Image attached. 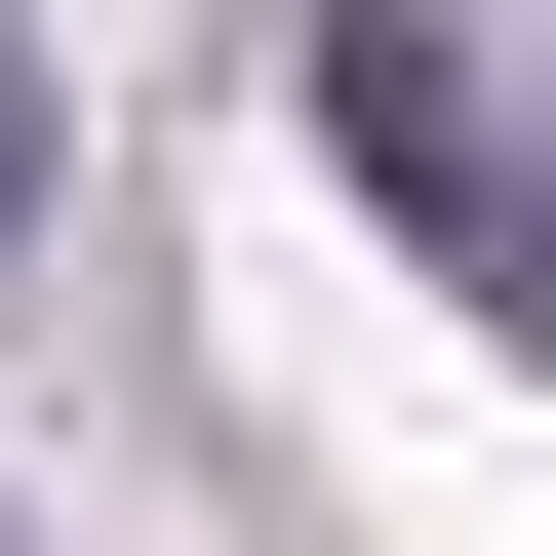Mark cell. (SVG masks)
I'll return each instance as SVG.
<instances>
[{
	"instance_id": "1",
	"label": "cell",
	"mask_w": 556,
	"mask_h": 556,
	"mask_svg": "<svg viewBox=\"0 0 556 556\" xmlns=\"http://www.w3.org/2000/svg\"><path fill=\"white\" fill-rule=\"evenodd\" d=\"M318 160H358V199H397V239H438V278H477V318H517V358H556V119H517V80H477L438 0H318Z\"/></svg>"
},
{
	"instance_id": "2",
	"label": "cell",
	"mask_w": 556,
	"mask_h": 556,
	"mask_svg": "<svg viewBox=\"0 0 556 556\" xmlns=\"http://www.w3.org/2000/svg\"><path fill=\"white\" fill-rule=\"evenodd\" d=\"M40 160H80V119H40V40H0V239H40Z\"/></svg>"
}]
</instances>
